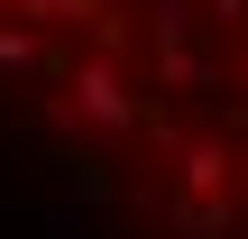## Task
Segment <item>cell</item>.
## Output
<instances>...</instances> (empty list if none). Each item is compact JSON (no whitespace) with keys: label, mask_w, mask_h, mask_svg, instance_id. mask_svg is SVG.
Instances as JSON below:
<instances>
[{"label":"cell","mask_w":248,"mask_h":239,"mask_svg":"<svg viewBox=\"0 0 248 239\" xmlns=\"http://www.w3.org/2000/svg\"><path fill=\"white\" fill-rule=\"evenodd\" d=\"M0 111L175 239H248V0H0Z\"/></svg>","instance_id":"1"}]
</instances>
